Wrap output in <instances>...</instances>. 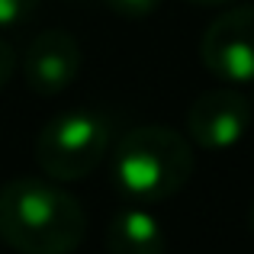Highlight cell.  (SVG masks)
<instances>
[{
	"instance_id": "11",
	"label": "cell",
	"mask_w": 254,
	"mask_h": 254,
	"mask_svg": "<svg viewBox=\"0 0 254 254\" xmlns=\"http://www.w3.org/2000/svg\"><path fill=\"white\" fill-rule=\"evenodd\" d=\"M187 3H193V6H225V3H232V0H187Z\"/></svg>"
},
{
	"instance_id": "7",
	"label": "cell",
	"mask_w": 254,
	"mask_h": 254,
	"mask_svg": "<svg viewBox=\"0 0 254 254\" xmlns=\"http://www.w3.org/2000/svg\"><path fill=\"white\" fill-rule=\"evenodd\" d=\"M106 254H168V235L145 206H129L106 225Z\"/></svg>"
},
{
	"instance_id": "5",
	"label": "cell",
	"mask_w": 254,
	"mask_h": 254,
	"mask_svg": "<svg viewBox=\"0 0 254 254\" xmlns=\"http://www.w3.org/2000/svg\"><path fill=\"white\" fill-rule=\"evenodd\" d=\"M251 129V100L235 87L206 90L187 110V132L203 151H229Z\"/></svg>"
},
{
	"instance_id": "8",
	"label": "cell",
	"mask_w": 254,
	"mask_h": 254,
	"mask_svg": "<svg viewBox=\"0 0 254 254\" xmlns=\"http://www.w3.org/2000/svg\"><path fill=\"white\" fill-rule=\"evenodd\" d=\"M42 0H0V29L6 26H19L36 13V6Z\"/></svg>"
},
{
	"instance_id": "2",
	"label": "cell",
	"mask_w": 254,
	"mask_h": 254,
	"mask_svg": "<svg viewBox=\"0 0 254 254\" xmlns=\"http://www.w3.org/2000/svg\"><path fill=\"white\" fill-rule=\"evenodd\" d=\"M193 145L168 126H135L113 148V184L132 203L155 206L171 199L193 177Z\"/></svg>"
},
{
	"instance_id": "9",
	"label": "cell",
	"mask_w": 254,
	"mask_h": 254,
	"mask_svg": "<svg viewBox=\"0 0 254 254\" xmlns=\"http://www.w3.org/2000/svg\"><path fill=\"white\" fill-rule=\"evenodd\" d=\"M103 3L123 19H145L161 6V0H103Z\"/></svg>"
},
{
	"instance_id": "10",
	"label": "cell",
	"mask_w": 254,
	"mask_h": 254,
	"mask_svg": "<svg viewBox=\"0 0 254 254\" xmlns=\"http://www.w3.org/2000/svg\"><path fill=\"white\" fill-rule=\"evenodd\" d=\"M13 71H16V52L10 49V45L0 39V90H3L6 84H10Z\"/></svg>"
},
{
	"instance_id": "12",
	"label": "cell",
	"mask_w": 254,
	"mask_h": 254,
	"mask_svg": "<svg viewBox=\"0 0 254 254\" xmlns=\"http://www.w3.org/2000/svg\"><path fill=\"white\" fill-rule=\"evenodd\" d=\"M248 225H251V232H254V206L248 209Z\"/></svg>"
},
{
	"instance_id": "4",
	"label": "cell",
	"mask_w": 254,
	"mask_h": 254,
	"mask_svg": "<svg viewBox=\"0 0 254 254\" xmlns=\"http://www.w3.org/2000/svg\"><path fill=\"white\" fill-rule=\"evenodd\" d=\"M203 68L222 84L254 81V3L219 13L199 42Z\"/></svg>"
},
{
	"instance_id": "1",
	"label": "cell",
	"mask_w": 254,
	"mask_h": 254,
	"mask_svg": "<svg viewBox=\"0 0 254 254\" xmlns=\"http://www.w3.org/2000/svg\"><path fill=\"white\" fill-rule=\"evenodd\" d=\"M0 238L19 254H74L87 238V212L58 180L13 177L0 190Z\"/></svg>"
},
{
	"instance_id": "6",
	"label": "cell",
	"mask_w": 254,
	"mask_h": 254,
	"mask_svg": "<svg viewBox=\"0 0 254 254\" xmlns=\"http://www.w3.org/2000/svg\"><path fill=\"white\" fill-rule=\"evenodd\" d=\"M81 74V42L64 29H45L26 45L23 77L32 93L55 97L68 90Z\"/></svg>"
},
{
	"instance_id": "3",
	"label": "cell",
	"mask_w": 254,
	"mask_h": 254,
	"mask_svg": "<svg viewBox=\"0 0 254 254\" xmlns=\"http://www.w3.org/2000/svg\"><path fill=\"white\" fill-rule=\"evenodd\" d=\"M110 151V119L97 110H68L42 126L36 164L49 180L71 184L93 174Z\"/></svg>"
}]
</instances>
